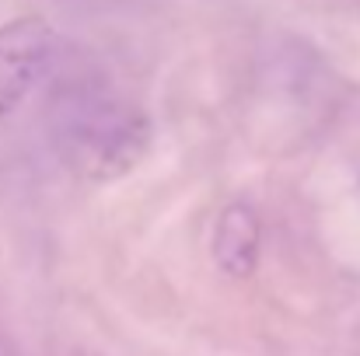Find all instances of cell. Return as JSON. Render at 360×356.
<instances>
[{
    "label": "cell",
    "instance_id": "7a4b0ae2",
    "mask_svg": "<svg viewBox=\"0 0 360 356\" xmlns=\"http://www.w3.org/2000/svg\"><path fill=\"white\" fill-rule=\"evenodd\" d=\"M53 46H56V35L35 18L11 21L0 32V95H4V102H14L42 77V70L53 60Z\"/></svg>",
    "mask_w": 360,
    "mask_h": 356
},
{
    "label": "cell",
    "instance_id": "3957f363",
    "mask_svg": "<svg viewBox=\"0 0 360 356\" xmlns=\"http://www.w3.org/2000/svg\"><path fill=\"white\" fill-rule=\"evenodd\" d=\"M259 248H262V220L255 206L248 203H228L214 224V262L224 276L248 279L259 265Z\"/></svg>",
    "mask_w": 360,
    "mask_h": 356
},
{
    "label": "cell",
    "instance_id": "6da1fadb",
    "mask_svg": "<svg viewBox=\"0 0 360 356\" xmlns=\"http://www.w3.org/2000/svg\"><path fill=\"white\" fill-rule=\"evenodd\" d=\"M60 143L81 175L91 182H116L143 161L150 122L140 109L116 102L112 95H77L63 112Z\"/></svg>",
    "mask_w": 360,
    "mask_h": 356
}]
</instances>
